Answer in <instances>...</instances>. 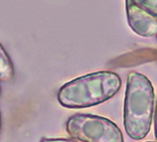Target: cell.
Instances as JSON below:
<instances>
[{"label": "cell", "mask_w": 157, "mask_h": 142, "mask_svg": "<svg viewBox=\"0 0 157 142\" xmlns=\"http://www.w3.org/2000/svg\"><path fill=\"white\" fill-rule=\"evenodd\" d=\"M14 76L13 61L7 53L4 47L0 44V81L10 82Z\"/></svg>", "instance_id": "5"}, {"label": "cell", "mask_w": 157, "mask_h": 142, "mask_svg": "<svg viewBox=\"0 0 157 142\" xmlns=\"http://www.w3.org/2000/svg\"><path fill=\"white\" fill-rule=\"evenodd\" d=\"M153 122H154V135L157 142V102L155 105V110H154V116H153Z\"/></svg>", "instance_id": "7"}, {"label": "cell", "mask_w": 157, "mask_h": 142, "mask_svg": "<svg viewBox=\"0 0 157 142\" xmlns=\"http://www.w3.org/2000/svg\"><path fill=\"white\" fill-rule=\"evenodd\" d=\"M0 127H1V115H0Z\"/></svg>", "instance_id": "8"}, {"label": "cell", "mask_w": 157, "mask_h": 142, "mask_svg": "<svg viewBox=\"0 0 157 142\" xmlns=\"http://www.w3.org/2000/svg\"><path fill=\"white\" fill-rule=\"evenodd\" d=\"M0 92H1V90H0Z\"/></svg>", "instance_id": "10"}, {"label": "cell", "mask_w": 157, "mask_h": 142, "mask_svg": "<svg viewBox=\"0 0 157 142\" xmlns=\"http://www.w3.org/2000/svg\"><path fill=\"white\" fill-rule=\"evenodd\" d=\"M147 142H153V141H147Z\"/></svg>", "instance_id": "9"}, {"label": "cell", "mask_w": 157, "mask_h": 142, "mask_svg": "<svg viewBox=\"0 0 157 142\" xmlns=\"http://www.w3.org/2000/svg\"><path fill=\"white\" fill-rule=\"evenodd\" d=\"M41 142H78L73 139H67V138H48L44 137L41 139Z\"/></svg>", "instance_id": "6"}, {"label": "cell", "mask_w": 157, "mask_h": 142, "mask_svg": "<svg viewBox=\"0 0 157 142\" xmlns=\"http://www.w3.org/2000/svg\"><path fill=\"white\" fill-rule=\"evenodd\" d=\"M65 129L78 142H124L121 130L115 122L97 115H73L67 119Z\"/></svg>", "instance_id": "3"}, {"label": "cell", "mask_w": 157, "mask_h": 142, "mask_svg": "<svg viewBox=\"0 0 157 142\" xmlns=\"http://www.w3.org/2000/svg\"><path fill=\"white\" fill-rule=\"evenodd\" d=\"M154 110L155 95L151 81L139 72H131L123 109V124L130 138L141 140L148 136Z\"/></svg>", "instance_id": "2"}, {"label": "cell", "mask_w": 157, "mask_h": 142, "mask_svg": "<svg viewBox=\"0 0 157 142\" xmlns=\"http://www.w3.org/2000/svg\"><path fill=\"white\" fill-rule=\"evenodd\" d=\"M128 23L141 37L157 35V0H125Z\"/></svg>", "instance_id": "4"}, {"label": "cell", "mask_w": 157, "mask_h": 142, "mask_svg": "<svg viewBox=\"0 0 157 142\" xmlns=\"http://www.w3.org/2000/svg\"><path fill=\"white\" fill-rule=\"evenodd\" d=\"M121 85V78L113 71L92 72L64 83L58 91L57 99L64 108H88L112 99Z\"/></svg>", "instance_id": "1"}]
</instances>
